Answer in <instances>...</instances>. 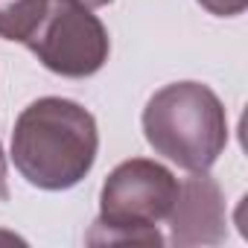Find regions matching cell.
Returning <instances> with one entry per match:
<instances>
[{
	"label": "cell",
	"instance_id": "cell-1",
	"mask_svg": "<svg viewBox=\"0 0 248 248\" xmlns=\"http://www.w3.org/2000/svg\"><path fill=\"white\" fill-rule=\"evenodd\" d=\"M99 129L93 114L64 96L30 102L12 129V164L38 190H70L96 164Z\"/></svg>",
	"mask_w": 248,
	"mask_h": 248
},
{
	"label": "cell",
	"instance_id": "cell-2",
	"mask_svg": "<svg viewBox=\"0 0 248 248\" xmlns=\"http://www.w3.org/2000/svg\"><path fill=\"white\" fill-rule=\"evenodd\" d=\"M143 135L155 155L187 172H207L228 146V114L213 88L172 82L143 108Z\"/></svg>",
	"mask_w": 248,
	"mask_h": 248
},
{
	"label": "cell",
	"instance_id": "cell-3",
	"mask_svg": "<svg viewBox=\"0 0 248 248\" xmlns=\"http://www.w3.org/2000/svg\"><path fill=\"white\" fill-rule=\"evenodd\" d=\"M178 178L152 158H129L117 164L99 190V216L88 231V242H140L161 245L158 222L172 210Z\"/></svg>",
	"mask_w": 248,
	"mask_h": 248
},
{
	"label": "cell",
	"instance_id": "cell-4",
	"mask_svg": "<svg viewBox=\"0 0 248 248\" xmlns=\"http://www.w3.org/2000/svg\"><path fill=\"white\" fill-rule=\"evenodd\" d=\"M27 47L50 73L85 79L99 73L108 62L111 38L93 9L76 6L70 0H50L41 24L27 38Z\"/></svg>",
	"mask_w": 248,
	"mask_h": 248
},
{
	"label": "cell",
	"instance_id": "cell-5",
	"mask_svg": "<svg viewBox=\"0 0 248 248\" xmlns=\"http://www.w3.org/2000/svg\"><path fill=\"white\" fill-rule=\"evenodd\" d=\"M170 222V242L172 245H219L228 236V213H225V193L207 172H193L190 178L178 181V193Z\"/></svg>",
	"mask_w": 248,
	"mask_h": 248
},
{
	"label": "cell",
	"instance_id": "cell-6",
	"mask_svg": "<svg viewBox=\"0 0 248 248\" xmlns=\"http://www.w3.org/2000/svg\"><path fill=\"white\" fill-rule=\"evenodd\" d=\"M50 0H0V38L27 44L47 12Z\"/></svg>",
	"mask_w": 248,
	"mask_h": 248
},
{
	"label": "cell",
	"instance_id": "cell-7",
	"mask_svg": "<svg viewBox=\"0 0 248 248\" xmlns=\"http://www.w3.org/2000/svg\"><path fill=\"white\" fill-rule=\"evenodd\" d=\"M199 6H204L210 15H216V18H236V15H242L245 12V6H248V0H196Z\"/></svg>",
	"mask_w": 248,
	"mask_h": 248
},
{
	"label": "cell",
	"instance_id": "cell-8",
	"mask_svg": "<svg viewBox=\"0 0 248 248\" xmlns=\"http://www.w3.org/2000/svg\"><path fill=\"white\" fill-rule=\"evenodd\" d=\"M0 202H9V170H6L3 146H0Z\"/></svg>",
	"mask_w": 248,
	"mask_h": 248
},
{
	"label": "cell",
	"instance_id": "cell-9",
	"mask_svg": "<svg viewBox=\"0 0 248 248\" xmlns=\"http://www.w3.org/2000/svg\"><path fill=\"white\" fill-rule=\"evenodd\" d=\"M70 3H76V6H85V9H102V6L114 3V0H70Z\"/></svg>",
	"mask_w": 248,
	"mask_h": 248
},
{
	"label": "cell",
	"instance_id": "cell-10",
	"mask_svg": "<svg viewBox=\"0 0 248 248\" xmlns=\"http://www.w3.org/2000/svg\"><path fill=\"white\" fill-rule=\"evenodd\" d=\"M0 239H6V242H21V236H15V233H3V231H0Z\"/></svg>",
	"mask_w": 248,
	"mask_h": 248
}]
</instances>
